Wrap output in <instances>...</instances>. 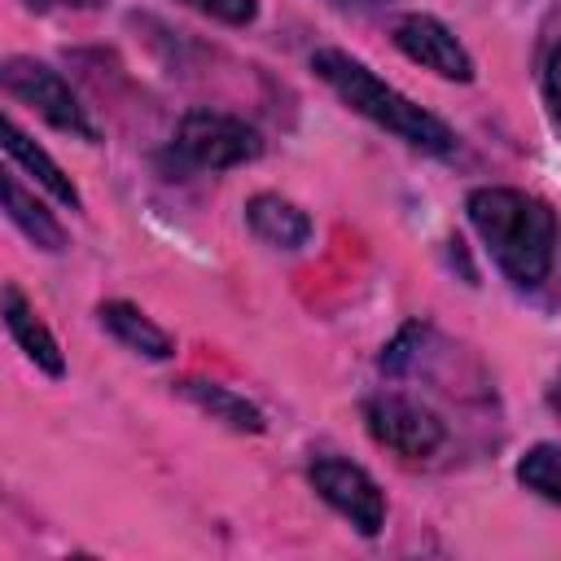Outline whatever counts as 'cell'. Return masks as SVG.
<instances>
[{
  "instance_id": "1",
  "label": "cell",
  "mask_w": 561,
  "mask_h": 561,
  "mask_svg": "<svg viewBox=\"0 0 561 561\" xmlns=\"http://www.w3.org/2000/svg\"><path fill=\"white\" fill-rule=\"evenodd\" d=\"M465 210L486 254L517 289H535L552 272L557 215L543 197L522 193V188H473Z\"/></svg>"
},
{
  "instance_id": "2",
  "label": "cell",
  "mask_w": 561,
  "mask_h": 561,
  "mask_svg": "<svg viewBox=\"0 0 561 561\" xmlns=\"http://www.w3.org/2000/svg\"><path fill=\"white\" fill-rule=\"evenodd\" d=\"M311 70L355 110V114H364L368 123H377V127H386L390 136H399V140H408V145H416V149H425V153H451L456 149V131L438 118V114H430L425 105H416L412 96H403L399 88H390L381 75H373L359 57H351V53H342V48H320V53H311Z\"/></svg>"
},
{
  "instance_id": "3",
  "label": "cell",
  "mask_w": 561,
  "mask_h": 561,
  "mask_svg": "<svg viewBox=\"0 0 561 561\" xmlns=\"http://www.w3.org/2000/svg\"><path fill=\"white\" fill-rule=\"evenodd\" d=\"M0 83L13 101H22L26 110H35L44 123H53L57 131L66 136H79L88 145L101 140L96 123L88 118V110L79 105V96L70 92V83L48 66V61H35V57H9L0 66Z\"/></svg>"
},
{
  "instance_id": "4",
  "label": "cell",
  "mask_w": 561,
  "mask_h": 561,
  "mask_svg": "<svg viewBox=\"0 0 561 561\" xmlns=\"http://www.w3.org/2000/svg\"><path fill=\"white\" fill-rule=\"evenodd\" d=\"M180 162L197 167V171H228L241 162H254L263 153V136L232 114L219 110H188L175 127V145Z\"/></svg>"
},
{
  "instance_id": "5",
  "label": "cell",
  "mask_w": 561,
  "mask_h": 561,
  "mask_svg": "<svg viewBox=\"0 0 561 561\" xmlns=\"http://www.w3.org/2000/svg\"><path fill=\"white\" fill-rule=\"evenodd\" d=\"M364 425L373 434L377 447L403 456V460H421V456H434L447 438L443 421L434 408L408 399V394H373L364 399Z\"/></svg>"
},
{
  "instance_id": "6",
  "label": "cell",
  "mask_w": 561,
  "mask_h": 561,
  "mask_svg": "<svg viewBox=\"0 0 561 561\" xmlns=\"http://www.w3.org/2000/svg\"><path fill=\"white\" fill-rule=\"evenodd\" d=\"M307 478H311L316 495L333 513H342L359 535H377L386 526V495L373 482V473H364L359 465H351L342 456H316Z\"/></svg>"
},
{
  "instance_id": "7",
  "label": "cell",
  "mask_w": 561,
  "mask_h": 561,
  "mask_svg": "<svg viewBox=\"0 0 561 561\" xmlns=\"http://www.w3.org/2000/svg\"><path fill=\"white\" fill-rule=\"evenodd\" d=\"M394 48H399L408 61L434 70L438 79H451V83H469V79H473V57H469V48H465L438 18H430V13H408V18H399V22H394Z\"/></svg>"
},
{
  "instance_id": "8",
  "label": "cell",
  "mask_w": 561,
  "mask_h": 561,
  "mask_svg": "<svg viewBox=\"0 0 561 561\" xmlns=\"http://www.w3.org/2000/svg\"><path fill=\"white\" fill-rule=\"evenodd\" d=\"M4 329H9V337L18 342V351L35 364V368H44L48 377H61L66 373V355H61V346H57V337H53V329L35 316V307L22 298V289L18 285H4Z\"/></svg>"
},
{
  "instance_id": "9",
  "label": "cell",
  "mask_w": 561,
  "mask_h": 561,
  "mask_svg": "<svg viewBox=\"0 0 561 561\" xmlns=\"http://www.w3.org/2000/svg\"><path fill=\"white\" fill-rule=\"evenodd\" d=\"M175 394H180V399H188V403H193L197 412H206L210 421H219V425L237 430V434H263V430H267L263 408H259V403H250L245 394H237V390L219 386V381L180 377V381H175Z\"/></svg>"
},
{
  "instance_id": "10",
  "label": "cell",
  "mask_w": 561,
  "mask_h": 561,
  "mask_svg": "<svg viewBox=\"0 0 561 561\" xmlns=\"http://www.w3.org/2000/svg\"><path fill=\"white\" fill-rule=\"evenodd\" d=\"M245 224H250V232H254L259 241H267V245H276V250H298V245H307V237H311L307 210L294 206V202L280 197V193H254V197L245 202Z\"/></svg>"
},
{
  "instance_id": "11",
  "label": "cell",
  "mask_w": 561,
  "mask_h": 561,
  "mask_svg": "<svg viewBox=\"0 0 561 561\" xmlns=\"http://www.w3.org/2000/svg\"><path fill=\"white\" fill-rule=\"evenodd\" d=\"M4 153L44 188V193H53L61 206H70V210H79L83 206V197H79V188H75V180L61 171V162L48 153V149H39L13 118H4Z\"/></svg>"
},
{
  "instance_id": "12",
  "label": "cell",
  "mask_w": 561,
  "mask_h": 561,
  "mask_svg": "<svg viewBox=\"0 0 561 561\" xmlns=\"http://www.w3.org/2000/svg\"><path fill=\"white\" fill-rule=\"evenodd\" d=\"M96 320H101L127 351H136V355H145V359H171V355H175V342L167 337V329H158L140 307H131V302H123V298L101 302V307H96Z\"/></svg>"
},
{
  "instance_id": "13",
  "label": "cell",
  "mask_w": 561,
  "mask_h": 561,
  "mask_svg": "<svg viewBox=\"0 0 561 561\" xmlns=\"http://www.w3.org/2000/svg\"><path fill=\"white\" fill-rule=\"evenodd\" d=\"M4 215H9V219L22 228V237L35 241L39 250H48V254L66 250V232H61V224L44 210V202H35V197L18 184V175H4Z\"/></svg>"
},
{
  "instance_id": "14",
  "label": "cell",
  "mask_w": 561,
  "mask_h": 561,
  "mask_svg": "<svg viewBox=\"0 0 561 561\" xmlns=\"http://www.w3.org/2000/svg\"><path fill=\"white\" fill-rule=\"evenodd\" d=\"M517 482L548 504H561V447L557 443H535L517 460Z\"/></svg>"
},
{
  "instance_id": "15",
  "label": "cell",
  "mask_w": 561,
  "mask_h": 561,
  "mask_svg": "<svg viewBox=\"0 0 561 561\" xmlns=\"http://www.w3.org/2000/svg\"><path fill=\"white\" fill-rule=\"evenodd\" d=\"M184 4L228 26H250L259 18V0H184Z\"/></svg>"
},
{
  "instance_id": "16",
  "label": "cell",
  "mask_w": 561,
  "mask_h": 561,
  "mask_svg": "<svg viewBox=\"0 0 561 561\" xmlns=\"http://www.w3.org/2000/svg\"><path fill=\"white\" fill-rule=\"evenodd\" d=\"M543 96H548L552 114L561 118V44L548 53V66H543Z\"/></svg>"
},
{
  "instance_id": "17",
  "label": "cell",
  "mask_w": 561,
  "mask_h": 561,
  "mask_svg": "<svg viewBox=\"0 0 561 561\" xmlns=\"http://www.w3.org/2000/svg\"><path fill=\"white\" fill-rule=\"evenodd\" d=\"M31 9H57V4H79V9H92V4H101V0H26Z\"/></svg>"
},
{
  "instance_id": "18",
  "label": "cell",
  "mask_w": 561,
  "mask_h": 561,
  "mask_svg": "<svg viewBox=\"0 0 561 561\" xmlns=\"http://www.w3.org/2000/svg\"><path fill=\"white\" fill-rule=\"evenodd\" d=\"M333 4H351V9H373V4H386V0H333Z\"/></svg>"
},
{
  "instance_id": "19",
  "label": "cell",
  "mask_w": 561,
  "mask_h": 561,
  "mask_svg": "<svg viewBox=\"0 0 561 561\" xmlns=\"http://www.w3.org/2000/svg\"><path fill=\"white\" fill-rule=\"evenodd\" d=\"M548 403H552V408H557V412H561V377H557V381H552V390H548Z\"/></svg>"
}]
</instances>
